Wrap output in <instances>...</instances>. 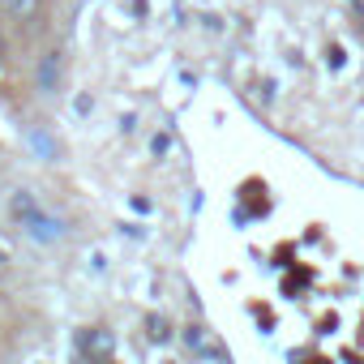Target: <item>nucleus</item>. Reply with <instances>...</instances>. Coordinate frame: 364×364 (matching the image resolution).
<instances>
[{"mask_svg":"<svg viewBox=\"0 0 364 364\" xmlns=\"http://www.w3.org/2000/svg\"><path fill=\"white\" fill-rule=\"evenodd\" d=\"M73 351H77L82 360H112V355H116V334L103 330V326H86V330H77Z\"/></svg>","mask_w":364,"mask_h":364,"instance_id":"1","label":"nucleus"},{"mask_svg":"<svg viewBox=\"0 0 364 364\" xmlns=\"http://www.w3.org/2000/svg\"><path fill=\"white\" fill-rule=\"evenodd\" d=\"M185 343H189V351L202 355V360H228V347H219L202 326H189V330H185Z\"/></svg>","mask_w":364,"mask_h":364,"instance_id":"2","label":"nucleus"},{"mask_svg":"<svg viewBox=\"0 0 364 364\" xmlns=\"http://www.w3.org/2000/svg\"><path fill=\"white\" fill-rule=\"evenodd\" d=\"M0 9H5V18H14V22H35L43 0H0Z\"/></svg>","mask_w":364,"mask_h":364,"instance_id":"3","label":"nucleus"},{"mask_svg":"<svg viewBox=\"0 0 364 364\" xmlns=\"http://www.w3.org/2000/svg\"><path fill=\"white\" fill-rule=\"evenodd\" d=\"M146 338H150V343H167V338H171V326H167V317L150 313V317H146Z\"/></svg>","mask_w":364,"mask_h":364,"instance_id":"4","label":"nucleus"},{"mask_svg":"<svg viewBox=\"0 0 364 364\" xmlns=\"http://www.w3.org/2000/svg\"><path fill=\"white\" fill-rule=\"evenodd\" d=\"M56 73H60V56L52 52V56L43 60V69H39V86H43V90H52V77H56Z\"/></svg>","mask_w":364,"mask_h":364,"instance_id":"5","label":"nucleus"},{"mask_svg":"<svg viewBox=\"0 0 364 364\" xmlns=\"http://www.w3.org/2000/svg\"><path fill=\"white\" fill-rule=\"evenodd\" d=\"M0 60H5V31H0Z\"/></svg>","mask_w":364,"mask_h":364,"instance_id":"6","label":"nucleus"}]
</instances>
